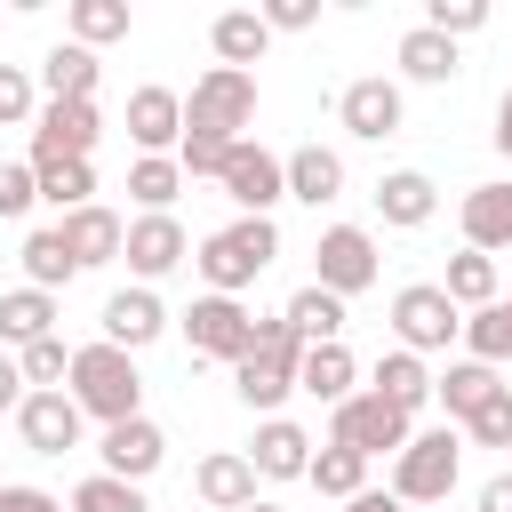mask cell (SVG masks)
Segmentation results:
<instances>
[{
    "mask_svg": "<svg viewBox=\"0 0 512 512\" xmlns=\"http://www.w3.org/2000/svg\"><path fill=\"white\" fill-rule=\"evenodd\" d=\"M64 392H72V408H80V416H96V424H128V416H144V376H136V352H120V344H104V336L72 352Z\"/></svg>",
    "mask_w": 512,
    "mask_h": 512,
    "instance_id": "6da1fadb",
    "label": "cell"
},
{
    "mask_svg": "<svg viewBox=\"0 0 512 512\" xmlns=\"http://www.w3.org/2000/svg\"><path fill=\"white\" fill-rule=\"evenodd\" d=\"M280 256V232H272V216H232L224 232H208L200 240V280H208V296H240L264 264Z\"/></svg>",
    "mask_w": 512,
    "mask_h": 512,
    "instance_id": "7a4b0ae2",
    "label": "cell"
},
{
    "mask_svg": "<svg viewBox=\"0 0 512 512\" xmlns=\"http://www.w3.org/2000/svg\"><path fill=\"white\" fill-rule=\"evenodd\" d=\"M456 472H464V432L456 424H432V432H408V448L392 456L384 496L392 504H440L456 488Z\"/></svg>",
    "mask_w": 512,
    "mask_h": 512,
    "instance_id": "3957f363",
    "label": "cell"
},
{
    "mask_svg": "<svg viewBox=\"0 0 512 512\" xmlns=\"http://www.w3.org/2000/svg\"><path fill=\"white\" fill-rule=\"evenodd\" d=\"M296 360H304L296 328H288V320H256V352L232 360V392H240L256 416H280V400L296 392Z\"/></svg>",
    "mask_w": 512,
    "mask_h": 512,
    "instance_id": "277c9868",
    "label": "cell"
},
{
    "mask_svg": "<svg viewBox=\"0 0 512 512\" xmlns=\"http://www.w3.org/2000/svg\"><path fill=\"white\" fill-rule=\"evenodd\" d=\"M256 120V72H232V64H208L184 96V128H208L224 144H240V128Z\"/></svg>",
    "mask_w": 512,
    "mask_h": 512,
    "instance_id": "5b68a950",
    "label": "cell"
},
{
    "mask_svg": "<svg viewBox=\"0 0 512 512\" xmlns=\"http://www.w3.org/2000/svg\"><path fill=\"white\" fill-rule=\"evenodd\" d=\"M392 336H400V352H448L456 336H464V312L440 296V280H408L400 296H392Z\"/></svg>",
    "mask_w": 512,
    "mask_h": 512,
    "instance_id": "8992f818",
    "label": "cell"
},
{
    "mask_svg": "<svg viewBox=\"0 0 512 512\" xmlns=\"http://www.w3.org/2000/svg\"><path fill=\"white\" fill-rule=\"evenodd\" d=\"M376 232L368 224H328L320 232V248H312V288H328V296H360V288H376Z\"/></svg>",
    "mask_w": 512,
    "mask_h": 512,
    "instance_id": "52a82bcc",
    "label": "cell"
},
{
    "mask_svg": "<svg viewBox=\"0 0 512 512\" xmlns=\"http://www.w3.org/2000/svg\"><path fill=\"white\" fill-rule=\"evenodd\" d=\"M184 344H192L200 360H248V352H256V312H248L240 296H192Z\"/></svg>",
    "mask_w": 512,
    "mask_h": 512,
    "instance_id": "ba28073f",
    "label": "cell"
},
{
    "mask_svg": "<svg viewBox=\"0 0 512 512\" xmlns=\"http://www.w3.org/2000/svg\"><path fill=\"white\" fill-rule=\"evenodd\" d=\"M408 432H416V424H408L400 408H384L376 392H352V400H336V416H328V440L352 448V456H400Z\"/></svg>",
    "mask_w": 512,
    "mask_h": 512,
    "instance_id": "9c48e42d",
    "label": "cell"
},
{
    "mask_svg": "<svg viewBox=\"0 0 512 512\" xmlns=\"http://www.w3.org/2000/svg\"><path fill=\"white\" fill-rule=\"evenodd\" d=\"M96 136H104V112L96 104H40V128H32V176L40 168H64V160H88L96 152Z\"/></svg>",
    "mask_w": 512,
    "mask_h": 512,
    "instance_id": "30bf717a",
    "label": "cell"
},
{
    "mask_svg": "<svg viewBox=\"0 0 512 512\" xmlns=\"http://www.w3.org/2000/svg\"><path fill=\"white\" fill-rule=\"evenodd\" d=\"M216 184H224V200H232L240 216H272V208L288 200L280 152H264V144H248V136H240V144L224 152V176H216Z\"/></svg>",
    "mask_w": 512,
    "mask_h": 512,
    "instance_id": "8fae6325",
    "label": "cell"
},
{
    "mask_svg": "<svg viewBox=\"0 0 512 512\" xmlns=\"http://www.w3.org/2000/svg\"><path fill=\"white\" fill-rule=\"evenodd\" d=\"M336 120H344L360 144H384V136H400V120H408V104H400V80H384V72H360V80H344V96H336Z\"/></svg>",
    "mask_w": 512,
    "mask_h": 512,
    "instance_id": "7c38bea8",
    "label": "cell"
},
{
    "mask_svg": "<svg viewBox=\"0 0 512 512\" xmlns=\"http://www.w3.org/2000/svg\"><path fill=\"white\" fill-rule=\"evenodd\" d=\"M128 144L144 160H176V144H184V96L176 88H136L128 96Z\"/></svg>",
    "mask_w": 512,
    "mask_h": 512,
    "instance_id": "4fadbf2b",
    "label": "cell"
},
{
    "mask_svg": "<svg viewBox=\"0 0 512 512\" xmlns=\"http://www.w3.org/2000/svg\"><path fill=\"white\" fill-rule=\"evenodd\" d=\"M120 256H128L136 288H152V280H168V272L192 256V240H184V224H176V216H136V224H128V240H120Z\"/></svg>",
    "mask_w": 512,
    "mask_h": 512,
    "instance_id": "5bb4252c",
    "label": "cell"
},
{
    "mask_svg": "<svg viewBox=\"0 0 512 512\" xmlns=\"http://www.w3.org/2000/svg\"><path fill=\"white\" fill-rule=\"evenodd\" d=\"M80 408H72V392H24L16 400V432H24V448L32 456H64V448H80Z\"/></svg>",
    "mask_w": 512,
    "mask_h": 512,
    "instance_id": "9a60e30c",
    "label": "cell"
},
{
    "mask_svg": "<svg viewBox=\"0 0 512 512\" xmlns=\"http://www.w3.org/2000/svg\"><path fill=\"white\" fill-rule=\"evenodd\" d=\"M160 456H168V440H160V424L152 416H128V424H104V472L112 480H152L160 472Z\"/></svg>",
    "mask_w": 512,
    "mask_h": 512,
    "instance_id": "2e32d148",
    "label": "cell"
},
{
    "mask_svg": "<svg viewBox=\"0 0 512 512\" xmlns=\"http://www.w3.org/2000/svg\"><path fill=\"white\" fill-rule=\"evenodd\" d=\"M152 336H168V304H160L152 288H120V296H104V344L144 352Z\"/></svg>",
    "mask_w": 512,
    "mask_h": 512,
    "instance_id": "e0dca14e",
    "label": "cell"
},
{
    "mask_svg": "<svg viewBox=\"0 0 512 512\" xmlns=\"http://www.w3.org/2000/svg\"><path fill=\"white\" fill-rule=\"evenodd\" d=\"M192 496H200L208 512H248V504H256V464H248L240 448H216V456H200Z\"/></svg>",
    "mask_w": 512,
    "mask_h": 512,
    "instance_id": "ac0fdd59",
    "label": "cell"
},
{
    "mask_svg": "<svg viewBox=\"0 0 512 512\" xmlns=\"http://www.w3.org/2000/svg\"><path fill=\"white\" fill-rule=\"evenodd\" d=\"M432 208H440V184H432L424 168H392V176H376V216H384L392 232L432 224Z\"/></svg>",
    "mask_w": 512,
    "mask_h": 512,
    "instance_id": "d6986e66",
    "label": "cell"
},
{
    "mask_svg": "<svg viewBox=\"0 0 512 512\" xmlns=\"http://www.w3.org/2000/svg\"><path fill=\"white\" fill-rule=\"evenodd\" d=\"M56 232H64V248H72V264H80V272H96V264H112V256H120V240H128V224H120V216H112L104 200H88V208H72V216H64Z\"/></svg>",
    "mask_w": 512,
    "mask_h": 512,
    "instance_id": "ffe728a7",
    "label": "cell"
},
{
    "mask_svg": "<svg viewBox=\"0 0 512 512\" xmlns=\"http://www.w3.org/2000/svg\"><path fill=\"white\" fill-rule=\"evenodd\" d=\"M248 464H256V480H304V464H312V432L288 424V416H264Z\"/></svg>",
    "mask_w": 512,
    "mask_h": 512,
    "instance_id": "44dd1931",
    "label": "cell"
},
{
    "mask_svg": "<svg viewBox=\"0 0 512 512\" xmlns=\"http://www.w3.org/2000/svg\"><path fill=\"white\" fill-rule=\"evenodd\" d=\"M456 224H464V248H480V256L512 248V184H472Z\"/></svg>",
    "mask_w": 512,
    "mask_h": 512,
    "instance_id": "7402d4cb",
    "label": "cell"
},
{
    "mask_svg": "<svg viewBox=\"0 0 512 512\" xmlns=\"http://www.w3.org/2000/svg\"><path fill=\"white\" fill-rule=\"evenodd\" d=\"M96 80H104V64L88 48H72V40H56L40 56V96L48 104H96Z\"/></svg>",
    "mask_w": 512,
    "mask_h": 512,
    "instance_id": "603a6c76",
    "label": "cell"
},
{
    "mask_svg": "<svg viewBox=\"0 0 512 512\" xmlns=\"http://www.w3.org/2000/svg\"><path fill=\"white\" fill-rule=\"evenodd\" d=\"M280 176H288V200H304V208H328V200L344 192V160H336L328 144H296V152L280 160Z\"/></svg>",
    "mask_w": 512,
    "mask_h": 512,
    "instance_id": "cb8c5ba5",
    "label": "cell"
},
{
    "mask_svg": "<svg viewBox=\"0 0 512 512\" xmlns=\"http://www.w3.org/2000/svg\"><path fill=\"white\" fill-rule=\"evenodd\" d=\"M368 392H376L384 408H400V416H416V408L432 400V368H424L416 352H400V344H392V352H384V360L368 368Z\"/></svg>",
    "mask_w": 512,
    "mask_h": 512,
    "instance_id": "d4e9b609",
    "label": "cell"
},
{
    "mask_svg": "<svg viewBox=\"0 0 512 512\" xmlns=\"http://www.w3.org/2000/svg\"><path fill=\"white\" fill-rule=\"evenodd\" d=\"M440 296H448L456 312H480V304H496V296H504V272H496V256H480V248H456V256H448V280H440Z\"/></svg>",
    "mask_w": 512,
    "mask_h": 512,
    "instance_id": "484cf974",
    "label": "cell"
},
{
    "mask_svg": "<svg viewBox=\"0 0 512 512\" xmlns=\"http://www.w3.org/2000/svg\"><path fill=\"white\" fill-rule=\"evenodd\" d=\"M208 48H216V64L248 72V64L272 48V32H264V16H256V8H224V16L208 24Z\"/></svg>",
    "mask_w": 512,
    "mask_h": 512,
    "instance_id": "4316f807",
    "label": "cell"
},
{
    "mask_svg": "<svg viewBox=\"0 0 512 512\" xmlns=\"http://www.w3.org/2000/svg\"><path fill=\"white\" fill-rule=\"evenodd\" d=\"M352 376H360V368H352L344 344H304V360H296V392H312V400H328V408L352 400Z\"/></svg>",
    "mask_w": 512,
    "mask_h": 512,
    "instance_id": "83f0119b",
    "label": "cell"
},
{
    "mask_svg": "<svg viewBox=\"0 0 512 512\" xmlns=\"http://www.w3.org/2000/svg\"><path fill=\"white\" fill-rule=\"evenodd\" d=\"M504 392V376L496 368H480V360H448V376H432V400L448 408V424H464L480 400H496Z\"/></svg>",
    "mask_w": 512,
    "mask_h": 512,
    "instance_id": "f1b7e54d",
    "label": "cell"
},
{
    "mask_svg": "<svg viewBox=\"0 0 512 512\" xmlns=\"http://www.w3.org/2000/svg\"><path fill=\"white\" fill-rule=\"evenodd\" d=\"M280 320L296 328V344H344V296H328V288H296Z\"/></svg>",
    "mask_w": 512,
    "mask_h": 512,
    "instance_id": "f546056e",
    "label": "cell"
},
{
    "mask_svg": "<svg viewBox=\"0 0 512 512\" xmlns=\"http://www.w3.org/2000/svg\"><path fill=\"white\" fill-rule=\"evenodd\" d=\"M40 336H56V296H40V288H8L0 296V344H40Z\"/></svg>",
    "mask_w": 512,
    "mask_h": 512,
    "instance_id": "4dcf8cb0",
    "label": "cell"
},
{
    "mask_svg": "<svg viewBox=\"0 0 512 512\" xmlns=\"http://www.w3.org/2000/svg\"><path fill=\"white\" fill-rule=\"evenodd\" d=\"M400 72L408 80H424V88H440V80H456L464 64H456V40H440V32H400Z\"/></svg>",
    "mask_w": 512,
    "mask_h": 512,
    "instance_id": "1f68e13d",
    "label": "cell"
},
{
    "mask_svg": "<svg viewBox=\"0 0 512 512\" xmlns=\"http://www.w3.org/2000/svg\"><path fill=\"white\" fill-rule=\"evenodd\" d=\"M80 264H72V248H64V232L56 224H40L32 240H24V288H40V296H56L64 280H72Z\"/></svg>",
    "mask_w": 512,
    "mask_h": 512,
    "instance_id": "d6a6232c",
    "label": "cell"
},
{
    "mask_svg": "<svg viewBox=\"0 0 512 512\" xmlns=\"http://www.w3.org/2000/svg\"><path fill=\"white\" fill-rule=\"evenodd\" d=\"M304 480L320 488V496H336V504H352L360 488H368V456H352V448H312V464H304Z\"/></svg>",
    "mask_w": 512,
    "mask_h": 512,
    "instance_id": "836d02e7",
    "label": "cell"
},
{
    "mask_svg": "<svg viewBox=\"0 0 512 512\" xmlns=\"http://www.w3.org/2000/svg\"><path fill=\"white\" fill-rule=\"evenodd\" d=\"M64 24H72V48L96 56L104 40H128V0H72Z\"/></svg>",
    "mask_w": 512,
    "mask_h": 512,
    "instance_id": "e575fe53",
    "label": "cell"
},
{
    "mask_svg": "<svg viewBox=\"0 0 512 512\" xmlns=\"http://www.w3.org/2000/svg\"><path fill=\"white\" fill-rule=\"evenodd\" d=\"M176 192H184V168H176V160H144V152H136V168H128V200H136L144 216H176Z\"/></svg>",
    "mask_w": 512,
    "mask_h": 512,
    "instance_id": "d590c367",
    "label": "cell"
},
{
    "mask_svg": "<svg viewBox=\"0 0 512 512\" xmlns=\"http://www.w3.org/2000/svg\"><path fill=\"white\" fill-rule=\"evenodd\" d=\"M464 344H472V360H480V368H504V360H512V296L480 304V312L464 320Z\"/></svg>",
    "mask_w": 512,
    "mask_h": 512,
    "instance_id": "8d00e7d4",
    "label": "cell"
},
{
    "mask_svg": "<svg viewBox=\"0 0 512 512\" xmlns=\"http://www.w3.org/2000/svg\"><path fill=\"white\" fill-rule=\"evenodd\" d=\"M40 200H48V208H56V224H64L72 208H88V200H96V168H88V160L40 168Z\"/></svg>",
    "mask_w": 512,
    "mask_h": 512,
    "instance_id": "74e56055",
    "label": "cell"
},
{
    "mask_svg": "<svg viewBox=\"0 0 512 512\" xmlns=\"http://www.w3.org/2000/svg\"><path fill=\"white\" fill-rule=\"evenodd\" d=\"M16 368H24V392H64V376H72V344H64V336H40V344L16 352Z\"/></svg>",
    "mask_w": 512,
    "mask_h": 512,
    "instance_id": "f35d334b",
    "label": "cell"
},
{
    "mask_svg": "<svg viewBox=\"0 0 512 512\" xmlns=\"http://www.w3.org/2000/svg\"><path fill=\"white\" fill-rule=\"evenodd\" d=\"M72 512H152V504H144V488H136V480H112V472H88V480L72 488Z\"/></svg>",
    "mask_w": 512,
    "mask_h": 512,
    "instance_id": "ab89813d",
    "label": "cell"
},
{
    "mask_svg": "<svg viewBox=\"0 0 512 512\" xmlns=\"http://www.w3.org/2000/svg\"><path fill=\"white\" fill-rule=\"evenodd\" d=\"M464 440H472V448H512V384L464 416Z\"/></svg>",
    "mask_w": 512,
    "mask_h": 512,
    "instance_id": "60d3db41",
    "label": "cell"
},
{
    "mask_svg": "<svg viewBox=\"0 0 512 512\" xmlns=\"http://www.w3.org/2000/svg\"><path fill=\"white\" fill-rule=\"evenodd\" d=\"M16 120H40V80L24 64H0V128H16Z\"/></svg>",
    "mask_w": 512,
    "mask_h": 512,
    "instance_id": "b9f144b4",
    "label": "cell"
},
{
    "mask_svg": "<svg viewBox=\"0 0 512 512\" xmlns=\"http://www.w3.org/2000/svg\"><path fill=\"white\" fill-rule=\"evenodd\" d=\"M480 24H488V0H432L424 8V32H440V40H464Z\"/></svg>",
    "mask_w": 512,
    "mask_h": 512,
    "instance_id": "7bdbcfd3",
    "label": "cell"
},
{
    "mask_svg": "<svg viewBox=\"0 0 512 512\" xmlns=\"http://www.w3.org/2000/svg\"><path fill=\"white\" fill-rule=\"evenodd\" d=\"M224 136H208V128H184V144H176V168L184 176H224Z\"/></svg>",
    "mask_w": 512,
    "mask_h": 512,
    "instance_id": "ee69618b",
    "label": "cell"
},
{
    "mask_svg": "<svg viewBox=\"0 0 512 512\" xmlns=\"http://www.w3.org/2000/svg\"><path fill=\"white\" fill-rule=\"evenodd\" d=\"M32 200H40V176H32V160H0V224H16Z\"/></svg>",
    "mask_w": 512,
    "mask_h": 512,
    "instance_id": "f6af8a7d",
    "label": "cell"
},
{
    "mask_svg": "<svg viewBox=\"0 0 512 512\" xmlns=\"http://www.w3.org/2000/svg\"><path fill=\"white\" fill-rule=\"evenodd\" d=\"M256 16H264V32H312L320 24V0H264Z\"/></svg>",
    "mask_w": 512,
    "mask_h": 512,
    "instance_id": "bcb514c9",
    "label": "cell"
},
{
    "mask_svg": "<svg viewBox=\"0 0 512 512\" xmlns=\"http://www.w3.org/2000/svg\"><path fill=\"white\" fill-rule=\"evenodd\" d=\"M0 512H64V496H48V488H0Z\"/></svg>",
    "mask_w": 512,
    "mask_h": 512,
    "instance_id": "7dc6e473",
    "label": "cell"
},
{
    "mask_svg": "<svg viewBox=\"0 0 512 512\" xmlns=\"http://www.w3.org/2000/svg\"><path fill=\"white\" fill-rule=\"evenodd\" d=\"M16 400H24V368L16 352H0V416H16Z\"/></svg>",
    "mask_w": 512,
    "mask_h": 512,
    "instance_id": "c3c4849f",
    "label": "cell"
},
{
    "mask_svg": "<svg viewBox=\"0 0 512 512\" xmlns=\"http://www.w3.org/2000/svg\"><path fill=\"white\" fill-rule=\"evenodd\" d=\"M480 512H512V472H496V480L480 488Z\"/></svg>",
    "mask_w": 512,
    "mask_h": 512,
    "instance_id": "681fc988",
    "label": "cell"
},
{
    "mask_svg": "<svg viewBox=\"0 0 512 512\" xmlns=\"http://www.w3.org/2000/svg\"><path fill=\"white\" fill-rule=\"evenodd\" d=\"M344 512H408V504H392V496H384V488H360V496H352V504H344Z\"/></svg>",
    "mask_w": 512,
    "mask_h": 512,
    "instance_id": "f907efd6",
    "label": "cell"
},
{
    "mask_svg": "<svg viewBox=\"0 0 512 512\" xmlns=\"http://www.w3.org/2000/svg\"><path fill=\"white\" fill-rule=\"evenodd\" d=\"M496 152H504V160H512V88H504V96H496Z\"/></svg>",
    "mask_w": 512,
    "mask_h": 512,
    "instance_id": "816d5d0a",
    "label": "cell"
},
{
    "mask_svg": "<svg viewBox=\"0 0 512 512\" xmlns=\"http://www.w3.org/2000/svg\"><path fill=\"white\" fill-rule=\"evenodd\" d=\"M248 512H280V504H264V496H256V504H248Z\"/></svg>",
    "mask_w": 512,
    "mask_h": 512,
    "instance_id": "f5cc1de1",
    "label": "cell"
}]
</instances>
